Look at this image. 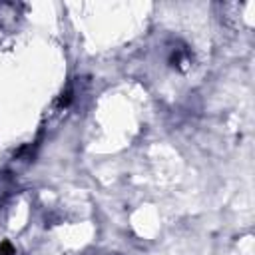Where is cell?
Returning a JSON list of instances; mask_svg holds the SVG:
<instances>
[{"label":"cell","mask_w":255,"mask_h":255,"mask_svg":"<svg viewBox=\"0 0 255 255\" xmlns=\"http://www.w3.org/2000/svg\"><path fill=\"white\" fill-rule=\"evenodd\" d=\"M169 64L173 68H183L189 64V52L187 48H173L169 54Z\"/></svg>","instance_id":"obj_1"},{"label":"cell","mask_w":255,"mask_h":255,"mask_svg":"<svg viewBox=\"0 0 255 255\" xmlns=\"http://www.w3.org/2000/svg\"><path fill=\"white\" fill-rule=\"evenodd\" d=\"M0 255H14V247L8 241H2L0 243Z\"/></svg>","instance_id":"obj_2"}]
</instances>
